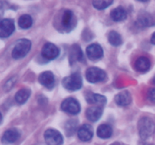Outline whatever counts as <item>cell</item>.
<instances>
[{
  "mask_svg": "<svg viewBox=\"0 0 155 145\" xmlns=\"http://www.w3.org/2000/svg\"><path fill=\"white\" fill-rule=\"evenodd\" d=\"M151 42L152 44L155 45V32L152 34V36H151Z\"/></svg>",
  "mask_w": 155,
  "mask_h": 145,
  "instance_id": "cell-29",
  "label": "cell"
},
{
  "mask_svg": "<svg viewBox=\"0 0 155 145\" xmlns=\"http://www.w3.org/2000/svg\"><path fill=\"white\" fill-rule=\"evenodd\" d=\"M15 79H14V78H12L11 79H9L8 81L7 82V83L5 84V85L6 90H9V89L13 86V85L15 84Z\"/></svg>",
  "mask_w": 155,
  "mask_h": 145,
  "instance_id": "cell-27",
  "label": "cell"
},
{
  "mask_svg": "<svg viewBox=\"0 0 155 145\" xmlns=\"http://www.w3.org/2000/svg\"><path fill=\"white\" fill-rule=\"evenodd\" d=\"M42 55L47 60L55 59L59 55V49L55 45L47 42L42 48Z\"/></svg>",
  "mask_w": 155,
  "mask_h": 145,
  "instance_id": "cell-9",
  "label": "cell"
},
{
  "mask_svg": "<svg viewBox=\"0 0 155 145\" xmlns=\"http://www.w3.org/2000/svg\"><path fill=\"white\" fill-rule=\"evenodd\" d=\"M111 145H118V144H117V143H113V144H111Z\"/></svg>",
  "mask_w": 155,
  "mask_h": 145,
  "instance_id": "cell-32",
  "label": "cell"
},
{
  "mask_svg": "<svg viewBox=\"0 0 155 145\" xmlns=\"http://www.w3.org/2000/svg\"><path fill=\"white\" fill-rule=\"evenodd\" d=\"M64 87L68 91L74 92L81 89L83 85V79L80 73H73L66 76L62 81Z\"/></svg>",
  "mask_w": 155,
  "mask_h": 145,
  "instance_id": "cell-3",
  "label": "cell"
},
{
  "mask_svg": "<svg viewBox=\"0 0 155 145\" xmlns=\"http://www.w3.org/2000/svg\"><path fill=\"white\" fill-rule=\"evenodd\" d=\"M138 129L140 137L143 140H146L154 134L155 131V123L152 119L147 116L141 118L138 123Z\"/></svg>",
  "mask_w": 155,
  "mask_h": 145,
  "instance_id": "cell-1",
  "label": "cell"
},
{
  "mask_svg": "<svg viewBox=\"0 0 155 145\" xmlns=\"http://www.w3.org/2000/svg\"><path fill=\"white\" fill-rule=\"evenodd\" d=\"M147 98L151 102L155 103V89L154 88H151V89H148V92H147Z\"/></svg>",
  "mask_w": 155,
  "mask_h": 145,
  "instance_id": "cell-26",
  "label": "cell"
},
{
  "mask_svg": "<svg viewBox=\"0 0 155 145\" xmlns=\"http://www.w3.org/2000/svg\"><path fill=\"white\" fill-rule=\"evenodd\" d=\"M61 107L63 111L71 115H77L80 112V103L74 98H68L65 99L62 102Z\"/></svg>",
  "mask_w": 155,
  "mask_h": 145,
  "instance_id": "cell-5",
  "label": "cell"
},
{
  "mask_svg": "<svg viewBox=\"0 0 155 145\" xmlns=\"http://www.w3.org/2000/svg\"><path fill=\"white\" fill-rule=\"evenodd\" d=\"M93 6L96 9L98 10H103V9L107 8V7L113 4V1H109V0H97L92 2Z\"/></svg>",
  "mask_w": 155,
  "mask_h": 145,
  "instance_id": "cell-25",
  "label": "cell"
},
{
  "mask_svg": "<svg viewBox=\"0 0 155 145\" xmlns=\"http://www.w3.org/2000/svg\"><path fill=\"white\" fill-rule=\"evenodd\" d=\"M76 25V18L70 10L64 11L61 17V26L65 31H71Z\"/></svg>",
  "mask_w": 155,
  "mask_h": 145,
  "instance_id": "cell-8",
  "label": "cell"
},
{
  "mask_svg": "<svg viewBox=\"0 0 155 145\" xmlns=\"http://www.w3.org/2000/svg\"><path fill=\"white\" fill-rule=\"evenodd\" d=\"M86 79L91 83H97L102 82L106 78V72L98 67H89L86 72Z\"/></svg>",
  "mask_w": 155,
  "mask_h": 145,
  "instance_id": "cell-4",
  "label": "cell"
},
{
  "mask_svg": "<svg viewBox=\"0 0 155 145\" xmlns=\"http://www.w3.org/2000/svg\"><path fill=\"white\" fill-rule=\"evenodd\" d=\"M93 128L90 125L85 124L83 125L78 130V137L82 141H89L93 137Z\"/></svg>",
  "mask_w": 155,
  "mask_h": 145,
  "instance_id": "cell-13",
  "label": "cell"
},
{
  "mask_svg": "<svg viewBox=\"0 0 155 145\" xmlns=\"http://www.w3.org/2000/svg\"><path fill=\"white\" fill-rule=\"evenodd\" d=\"M86 101L89 104H98V105H104L107 102V99L103 95L99 94L90 93L86 96Z\"/></svg>",
  "mask_w": 155,
  "mask_h": 145,
  "instance_id": "cell-20",
  "label": "cell"
},
{
  "mask_svg": "<svg viewBox=\"0 0 155 145\" xmlns=\"http://www.w3.org/2000/svg\"><path fill=\"white\" fill-rule=\"evenodd\" d=\"M31 48V42L29 39H21L17 41L12 51V56L15 59L25 57Z\"/></svg>",
  "mask_w": 155,
  "mask_h": 145,
  "instance_id": "cell-2",
  "label": "cell"
},
{
  "mask_svg": "<svg viewBox=\"0 0 155 145\" xmlns=\"http://www.w3.org/2000/svg\"><path fill=\"white\" fill-rule=\"evenodd\" d=\"M115 102L120 107H125L132 102V95L128 91H123L115 96Z\"/></svg>",
  "mask_w": 155,
  "mask_h": 145,
  "instance_id": "cell-14",
  "label": "cell"
},
{
  "mask_svg": "<svg viewBox=\"0 0 155 145\" xmlns=\"http://www.w3.org/2000/svg\"><path fill=\"white\" fill-rule=\"evenodd\" d=\"M107 39H108L109 42L110 44H111L114 46H119L122 44L123 40L121 36L117 33V32L114 31V30H112L110 33H108V36H107Z\"/></svg>",
  "mask_w": 155,
  "mask_h": 145,
  "instance_id": "cell-22",
  "label": "cell"
},
{
  "mask_svg": "<svg viewBox=\"0 0 155 145\" xmlns=\"http://www.w3.org/2000/svg\"><path fill=\"white\" fill-rule=\"evenodd\" d=\"M145 145H150V144H145Z\"/></svg>",
  "mask_w": 155,
  "mask_h": 145,
  "instance_id": "cell-33",
  "label": "cell"
},
{
  "mask_svg": "<svg viewBox=\"0 0 155 145\" xmlns=\"http://www.w3.org/2000/svg\"><path fill=\"white\" fill-rule=\"evenodd\" d=\"M39 81L41 85L47 89H51L54 86L55 79L54 74L51 71H45L39 75Z\"/></svg>",
  "mask_w": 155,
  "mask_h": 145,
  "instance_id": "cell-11",
  "label": "cell"
},
{
  "mask_svg": "<svg viewBox=\"0 0 155 145\" xmlns=\"http://www.w3.org/2000/svg\"><path fill=\"white\" fill-rule=\"evenodd\" d=\"M135 66L139 72H145L149 70V69L151 68V61L148 57L142 56L136 60V63H135Z\"/></svg>",
  "mask_w": 155,
  "mask_h": 145,
  "instance_id": "cell-16",
  "label": "cell"
},
{
  "mask_svg": "<svg viewBox=\"0 0 155 145\" xmlns=\"http://www.w3.org/2000/svg\"><path fill=\"white\" fill-rule=\"evenodd\" d=\"M15 30V22L12 19H4L0 21V38H8Z\"/></svg>",
  "mask_w": 155,
  "mask_h": 145,
  "instance_id": "cell-7",
  "label": "cell"
},
{
  "mask_svg": "<svg viewBox=\"0 0 155 145\" xmlns=\"http://www.w3.org/2000/svg\"><path fill=\"white\" fill-rule=\"evenodd\" d=\"M21 136V132L19 130L15 128H12L8 129L5 131L2 137V141L4 143H13L19 139Z\"/></svg>",
  "mask_w": 155,
  "mask_h": 145,
  "instance_id": "cell-12",
  "label": "cell"
},
{
  "mask_svg": "<svg viewBox=\"0 0 155 145\" xmlns=\"http://www.w3.org/2000/svg\"><path fill=\"white\" fill-rule=\"evenodd\" d=\"M113 130H112L111 126L107 124H102L99 125L97 129V135L102 139L109 138L112 135Z\"/></svg>",
  "mask_w": 155,
  "mask_h": 145,
  "instance_id": "cell-19",
  "label": "cell"
},
{
  "mask_svg": "<svg viewBox=\"0 0 155 145\" xmlns=\"http://www.w3.org/2000/svg\"><path fill=\"white\" fill-rule=\"evenodd\" d=\"M153 82H154V84H155V76L154 77V79H153Z\"/></svg>",
  "mask_w": 155,
  "mask_h": 145,
  "instance_id": "cell-31",
  "label": "cell"
},
{
  "mask_svg": "<svg viewBox=\"0 0 155 145\" xmlns=\"http://www.w3.org/2000/svg\"><path fill=\"white\" fill-rule=\"evenodd\" d=\"M70 61L72 63L77 61H82L83 60V54L79 45H74L71 48L69 53Z\"/></svg>",
  "mask_w": 155,
  "mask_h": 145,
  "instance_id": "cell-17",
  "label": "cell"
},
{
  "mask_svg": "<svg viewBox=\"0 0 155 145\" xmlns=\"http://www.w3.org/2000/svg\"><path fill=\"white\" fill-rule=\"evenodd\" d=\"M110 17H111L112 20L116 22L123 21L127 18V11L124 8L119 6L112 10L111 13H110Z\"/></svg>",
  "mask_w": 155,
  "mask_h": 145,
  "instance_id": "cell-18",
  "label": "cell"
},
{
  "mask_svg": "<svg viewBox=\"0 0 155 145\" xmlns=\"http://www.w3.org/2000/svg\"><path fill=\"white\" fill-rule=\"evenodd\" d=\"M3 12H4V6L2 2H0V19L2 18L3 15Z\"/></svg>",
  "mask_w": 155,
  "mask_h": 145,
  "instance_id": "cell-28",
  "label": "cell"
},
{
  "mask_svg": "<svg viewBox=\"0 0 155 145\" xmlns=\"http://www.w3.org/2000/svg\"><path fill=\"white\" fill-rule=\"evenodd\" d=\"M30 90L28 89H20L15 95V101L19 104H23L27 102L30 96Z\"/></svg>",
  "mask_w": 155,
  "mask_h": 145,
  "instance_id": "cell-21",
  "label": "cell"
},
{
  "mask_svg": "<svg viewBox=\"0 0 155 145\" xmlns=\"http://www.w3.org/2000/svg\"><path fill=\"white\" fill-rule=\"evenodd\" d=\"M2 116L1 113H0V123L2 122Z\"/></svg>",
  "mask_w": 155,
  "mask_h": 145,
  "instance_id": "cell-30",
  "label": "cell"
},
{
  "mask_svg": "<svg viewBox=\"0 0 155 145\" xmlns=\"http://www.w3.org/2000/svg\"><path fill=\"white\" fill-rule=\"evenodd\" d=\"M103 110L101 107H92L87 109L86 115L87 119L91 122H96L101 118Z\"/></svg>",
  "mask_w": 155,
  "mask_h": 145,
  "instance_id": "cell-15",
  "label": "cell"
},
{
  "mask_svg": "<svg viewBox=\"0 0 155 145\" xmlns=\"http://www.w3.org/2000/svg\"><path fill=\"white\" fill-rule=\"evenodd\" d=\"M86 54L90 60H96L103 57L104 51L101 46L98 44H91L86 48Z\"/></svg>",
  "mask_w": 155,
  "mask_h": 145,
  "instance_id": "cell-10",
  "label": "cell"
},
{
  "mask_svg": "<svg viewBox=\"0 0 155 145\" xmlns=\"http://www.w3.org/2000/svg\"></svg>",
  "mask_w": 155,
  "mask_h": 145,
  "instance_id": "cell-34",
  "label": "cell"
},
{
  "mask_svg": "<svg viewBox=\"0 0 155 145\" xmlns=\"http://www.w3.org/2000/svg\"><path fill=\"white\" fill-rule=\"evenodd\" d=\"M78 123L77 120H69L65 124V131L68 136L72 135L75 132Z\"/></svg>",
  "mask_w": 155,
  "mask_h": 145,
  "instance_id": "cell-24",
  "label": "cell"
},
{
  "mask_svg": "<svg viewBox=\"0 0 155 145\" xmlns=\"http://www.w3.org/2000/svg\"><path fill=\"white\" fill-rule=\"evenodd\" d=\"M44 138L46 145H62L63 143V137L61 134L57 130L52 128L45 131Z\"/></svg>",
  "mask_w": 155,
  "mask_h": 145,
  "instance_id": "cell-6",
  "label": "cell"
},
{
  "mask_svg": "<svg viewBox=\"0 0 155 145\" xmlns=\"http://www.w3.org/2000/svg\"><path fill=\"white\" fill-rule=\"evenodd\" d=\"M32 24H33V19H32L31 16L28 14H24L21 15L18 20V25L21 28L24 29H29L31 27Z\"/></svg>",
  "mask_w": 155,
  "mask_h": 145,
  "instance_id": "cell-23",
  "label": "cell"
}]
</instances>
